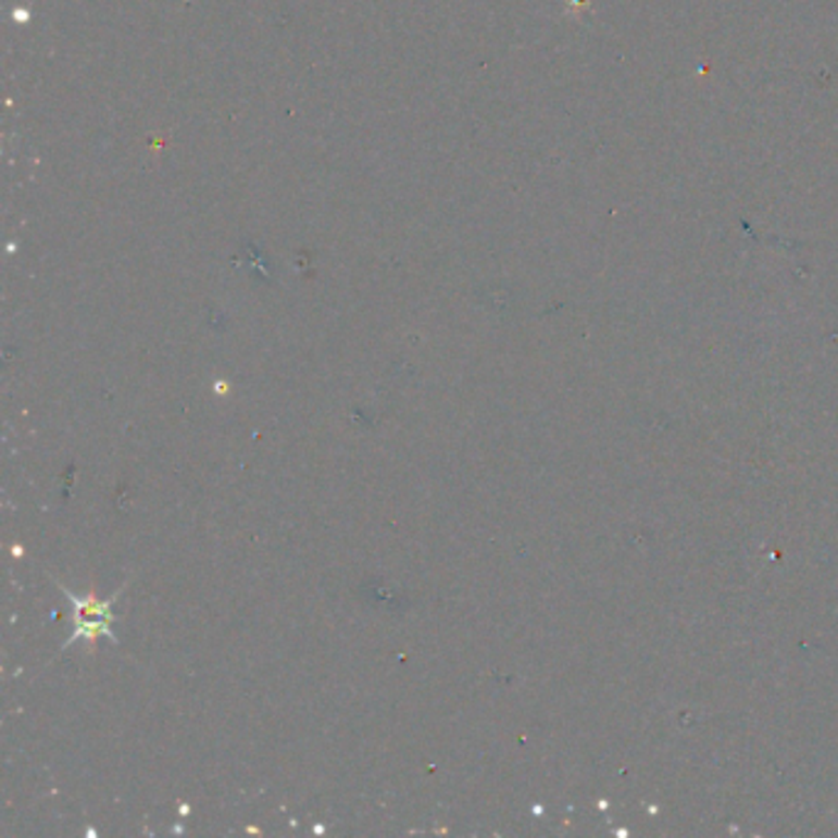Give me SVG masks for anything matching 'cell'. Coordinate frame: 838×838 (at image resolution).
I'll use <instances>...</instances> for the list:
<instances>
[{
    "label": "cell",
    "instance_id": "1",
    "mask_svg": "<svg viewBox=\"0 0 838 838\" xmlns=\"http://www.w3.org/2000/svg\"><path fill=\"white\" fill-rule=\"evenodd\" d=\"M67 598L72 600L74 610H77V615H74V635L70 637V642H77V639H87V645H93L99 637H109L111 642L118 645V637L114 635V629H111V625H114V615H111V605H114V600L118 596H114V600H99L93 596H87V598H77L72 596L70 590Z\"/></svg>",
    "mask_w": 838,
    "mask_h": 838
}]
</instances>
